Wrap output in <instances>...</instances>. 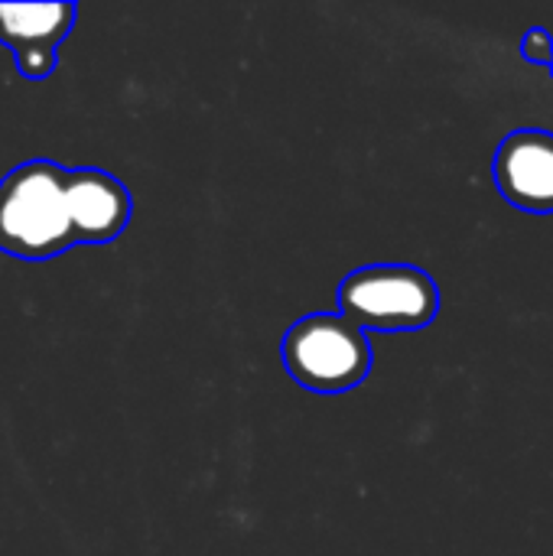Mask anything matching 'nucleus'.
Instances as JSON below:
<instances>
[{"instance_id": "f257e3e1", "label": "nucleus", "mask_w": 553, "mask_h": 556, "mask_svg": "<svg viewBox=\"0 0 553 556\" xmlns=\"http://www.w3.org/2000/svg\"><path fill=\"white\" fill-rule=\"evenodd\" d=\"M78 244L68 212V169L33 160L0 179V251L49 261Z\"/></svg>"}, {"instance_id": "f03ea898", "label": "nucleus", "mask_w": 553, "mask_h": 556, "mask_svg": "<svg viewBox=\"0 0 553 556\" xmlns=\"http://www.w3.org/2000/svg\"><path fill=\"white\" fill-rule=\"evenodd\" d=\"M284 365L316 394H342L368 378L372 345L342 313H313L284 336Z\"/></svg>"}, {"instance_id": "20e7f679", "label": "nucleus", "mask_w": 553, "mask_h": 556, "mask_svg": "<svg viewBox=\"0 0 553 556\" xmlns=\"http://www.w3.org/2000/svg\"><path fill=\"white\" fill-rule=\"evenodd\" d=\"M75 3H0V42L29 81L55 68V46L72 33Z\"/></svg>"}, {"instance_id": "0eeeda50", "label": "nucleus", "mask_w": 553, "mask_h": 556, "mask_svg": "<svg viewBox=\"0 0 553 556\" xmlns=\"http://www.w3.org/2000/svg\"><path fill=\"white\" fill-rule=\"evenodd\" d=\"M521 55L553 72V36L551 33H548V29H531V33L521 39Z\"/></svg>"}, {"instance_id": "423d86ee", "label": "nucleus", "mask_w": 553, "mask_h": 556, "mask_svg": "<svg viewBox=\"0 0 553 556\" xmlns=\"http://www.w3.org/2000/svg\"><path fill=\"white\" fill-rule=\"evenodd\" d=\"M68 212L78 244H108L130 222V192L104 169H68Z\"/></svg>"}, {"instance_id": "7ed1b4c3", "label": "nucleus", "mask_w": 553, "mask_h": 556, "mask_svg": "<svg viewBox=\"0 0 553 556\" xmlns=\"http://www.w3.org/2000/svg\"><path fill=\"white\" fill-rule=\"evenodd\" d=\"M342 316L365 329H424L440 309L437 283L407 264H372L349 274L339 287Z\"/></svg>"}, {"instance_id": "39448f33", "label": "nucleus", "mask_w": 553, "mask_h": 556, "mask_svg": "<svg viewBox=\"0 0 553 556\" xmlns=\"http://www.w3.org/2000/svg\"><path fill=\"white\" fill-rule=\"evenodd\" d=\"M499 192L525 212H553V134L551 130H515L502 140L495 163Z\"/></svg>"}]
</instances>
